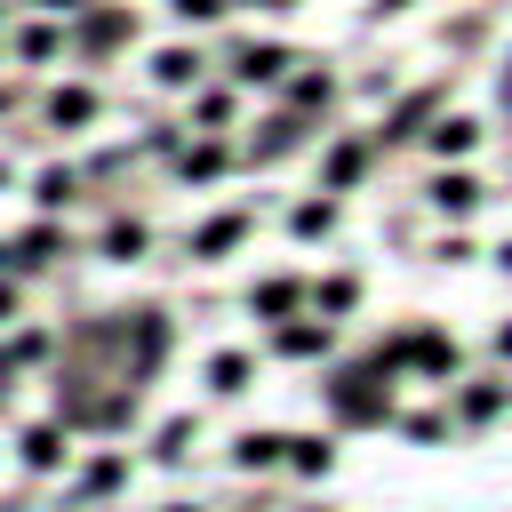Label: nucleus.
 Listing matches in <instances>:
<instances>
[{
  "label": "nucleus",
  "instance_id": "1",
  "mask_svg": "<svg viewBox=\"0 0 512 512\" xmlns=\"http://www.w3.org/2000/svg\"><path fill=\"white\" fill-rule=\"evenodd\" d=\"M136 40V8L128 0H88L80 16H72V32H64V48L80 56V64H104V56H120Z\"/></svg>",
  "mask_w": 512,
  "mask_h": 512
},
{
  "label": "nucleus",
  "instance_id": "2",
  "mask_svg": "<svg viewBox=\"0 0 512 512\" xmlns=\"http://www.w3.org/2000/svg\"><path fill=\"white\" fill-rule=\"evenodd\" d=\"M288 64H296V48H280V40H224V72H232V88H280Z\"/></svg>",
  "mask_w": 512,
  "mask_h": 512
},
{
  "label": "nucleus",
  "instance_id": "3",
  "mask_svg": "<svg viewBox=\"0 0 512 512\" xmlns=\"http://www.w3.org/2000/svg\"><path fill=\"white\" fill-rule=\"evenodd\" d=\"M328 408H336L344 424H384V416H392V400H384L376 368H344V376L328 384Z\"/></svg>",
  "mask_w": 512,
  "mask_h": 512
},
{
  "label": "nucleus",
  "instance_id": "4",
  "mask_svg": "<svg viewBox=\"0 0 512 512\" xmlns=\"http://www.w3.org/2000/svg\"><path fill=\"white\" fill-rule=\"evenodd\" d=\"M280 88H288V112H304V120H312V112H328V104H336V72H328V64H312V56H296V64H288V80H280Z\"/></svg>",
  "mask_w": 512,
  "mask_h": 512
},
{
  "label": "nucleus",
  "instance_id": "5",
  "mask_svg": "<svg viewBox=\"0 0 512 512\" xmlns=\"http://www.w3.org/2000/svg\"><path fill=\"white\" fill-rule=\"evenodd\" d=\"M432 112H440V88H416V96H400V104L384 112V128H376V144H416V136L432 128Z\"/></svg>",
  "mask_w": 512,
  "mask_h": 512
},
{
  "label": "nucleus",
  "instance_id": "6",
  "mask_svg": "<svg viewBox=\"0 0 512 512\" xmlns=\"http://www.w3.org/2000/svg\"><path fill=\"white\" fill-rule=\"evenodd\" d=\"M40 120H48L56 136H80V128L96 120V88H88V80H64V88L40 104Z\"/></svg>",
  "mask_w": 512,
  "mask_h": 512
},
{
  "label": "nucleus",
  "instance_id": "7",
  "mask_svg": "<svg viewBox=\"0 0 512 512\" xmlns=\"http://www.w3.org/2000/svg\"><path fill=\"white\" fill-rule=\"evenodd\" d=\"M424 152H432V160H464V152H480V120H472V112H432Z\"/></svg>",
  "mask_w": 512,
  "mask_h": 512
},
{
  "label": "nucleus",
  "instance_id": "8",
  "mask_svg": "<svg viewBox=\"0 0 512 512\" xmlns=\"http://www.w3.org/2000/svg\"><path fill=\"white\" fill-rule=\"evenodd\" d=\"M200 72H208V56H200L192 40L152 48V88H200Z\"/></svg>",
  "mask_w": 512,
  "mask_h": 512
},
{
  "label": "nucleus",
  "instance_id": "9",
  "mask_svg": "<svg viewBox=\"0 0 512 512\" xmlns=\"http://www.w3.org/2000/svg\"><path fill=\"white\" fill-rule=\"evenodd\" d=\"M480 200H488V184H480L472 168H440V176H432V208H448V216H472Z\"/></svg>",
  "mask_w": 512,
  "mask_h": 512
},
{
  "label": "nucleus",
  "instance_id": "10",
  "mask_svg": "<svg viewBox=\"0 0 512 512\" xmlns=\"http://www.w3.org/2000/svg\"><path fill=\"white\" fill-rule=\"evenodd\" d=\"M8 48H16L24 64H48V56H64V24H56V16H32V24L8 32Z\"/></svg>",
  "mask_w": 512,
  "mask_h": 512
},
{
  "label": "nucleus",
  "instance_id": "11",
  "mask_svg": "<svg viewBox=\"0 0 512 512\" xmlns=\"http://www.w3.org/2000/svg\"><path fill=\"white\" fill-rule=\"evenodd\" d=\"M272 344H280L288 360H320V352L336 344V328H328V320H280V328H272Z\"/></svg>",
  "mask_w": 512,
  "mask_h": 512
},
{
  "label": "nucleus",
  "instance_id": "12",
  "mask_svg": "<svg viewBox=\"0 0 512 512\" xmlns=\"http://www.w3.org/2000/svg\"><path fill=\"white\" fill-rule=\"evenodd\" d=\"M232 112H240V88H192V120H200V136H224Z\"/></svg>",
  "mask_w": 512,
  "mask_h": 512
},
{
  "label": "nucleus",
  "instance_id": "13",
  "mask_svg": "<svg viewBox=\"0 0 512 512\" xmlns=\"http://www.w3.org/2000/svg\"><path fill=\"white\" fill-rule=\"evenodd\" d=\"M224 168H232V144H224V136H200V144L176 160V176H184V184H208V176H224Z\"/></svg>",
  "mask_w": 512,
  "mask_h": 512
},
{
  "label": "nucleus",
  "instance_id": "14",
  "mask_svg": "<svg viewBox=\"0 0 512 512\" xmlns=\"http://www.w3.org/2000/svg\"><path fill=\"white\" fill-rule=\"evenodd\" d=\"M368 176V136H336L328 144V192H344V184H360Z\"/></svg>",
  "mask_w": 512,
  "mask_h": 512
},
{
  "label": "nucleus",
  "instance_id": "15",
  "mask_svg": "<svg viewBox=\"0 0 512 512\" xmlns=\"http://www.w3.org/2000/svg\"><path fill=\"white\" fill-rule=\"evenodd\" d=\"M64 456H72V432H64V424H32V432H24V464H32V472H56Z\"/></svg>",
  "mask_w": 512,
  "mask_h": 512
},
{
  "label": "nucleus",
  "instance_id": "16",
  "mask_svg": "<svg viewBox=\"0 0 512 512\" xmlns=\"http://www.w3.org/2000/svg\"><path fill=\"white\" fill-rule=\"evenodd\" d=\"M240 232H248V216L224 208V216H208V224L192 232V256H224V248H240Z\"/></svg>",
  "mask_w": 512,
  "mask_h": 512
},
{
  "label": "nucleus",
  "instance_id": "17",
  "mask_svg": "<svg viewBox=\"0 0 512 512\" xmlns=\"http://www.w3.org/2000/svg\"><path fill=\"white\" fill-rule=\"evenodd\" d=\"M32 200H40V208H72V200H80V168H64V160L40 168V176H32Z\"/></svg>",
  "mask_w": 512,
  "mask_h": 512
},
{
  "label": "nucleus",
  "instance_id": "18",
  "mask_svg": "<svg viewBox=\"0 0 512 512\" xmlns=\"http://www.w3.org/2000/svg\"><path fill=\"white\" fill-rule=\"evenodd\" d=\"M144 240H152V232H144V224H136V216H112V224H104V240H96V248H104V256H112V264H136V256H144Z\"/></svg>",
  "mask_w": 512,
  "mask_h": 512
},
{
  "label": "nucleus",
  "instance_id": "19",
  "mask_svg": "<svg viewBox=\"0 0 512 512\" xmlns=\"http://www.w3.org/2000/svg\"><path fill=\"white\" fill-rule=\"evenodd\" d=\"M280 456H288L280 432H240V440H232V464H248V472H264V464H280Z\"/></svg>",
  "mask_w": 512,
  "mask_h": 512
},
{
  "label": "nucleus",
  "instance_id": "20",
  "mask_svg": "<svg viewBox=\"0 0 512 512\" xmlns=\"http://www.w3.org/2000/svg\"><path fill=\"white\" fill-rule=\"evenodd\" d=\"M296 296H304V288H296V280H264V288H256V296H248V304H256V312H264V320H288V312H296Z\"/></svg>",
  "mask_w": 512,
  "mask_h": 512
},
{
  "label": "nucleus",
  "instance_id": "21",
  "mask_svg": "<svg viewBox=\"0 0 512 512\" xmlns=\"http://www.w3.org/2000/svg\"><path fill=\"white\" fill-rule=\"evenodd\" d=\"M288 224H296V232H304V240H320V232H328V224H336V200H328V192H320V200H304V208H296V216H288Z\"/></svg>",
  "mask_w": 512,
  "mask_h": 512
},
{
  "label": "nucleus",
  "instance_id": "22",
  "mask_svg": "<svg viewBox=\"0 0 512 512\" xmlns=\"http://www.w3.org/2000/svg\"><path fill=\"white\" fill-rule=\"evenodd\" d=\"M208 384H216V392H240V384H248V352H216V360H208Z\"/></svg>",
  "mask_w": 512,
  "mask_h": 512
},
{
  "label": "nucleus",
  "instance_id": "23",
  "mask_svg": "<svg viewBox=\"0 0 512 512\" xmlns=\"http://www.w3.org/2000/svg\"><path fill=\"white\" fill-rule=\"evenodd\" d=\"M168 8H176V24H224L232 0H168Z\"/></svg>",
  "mask_w": 512,
  "mask_h": 512
},
{
  "label": "nucleus",
  "instance_id": "24",
  "mask_svg": "<svg viewBox=\"0 0 512 512\" xmlns=\"http://www.w3.org/2000/svg\"><path fill=\"white\" fill-rule=\"evenodd\" d=\"M344 304H360V280H352V272H336V280L320 288V312H344Z\"/></svg>",
  "mask_w": 512,
  "mask_h": 512
},
{
  "label": "nucleus",
  "instance_id": "25",
  "mask_svg": "<svg viewBox=\"0 0 512 512\" xmlns=\"http://www.w3.org/2000/svg\"><path fill=\"white\" fill-rule=\"evenodd\" d=\"M288 464L296 472H328V440H288Z\"/></svg>",
  "mask_w": 512,
  "mask_h": 512
},
{
  "label": "nucleus",
  "instance_id": "26",
  "mask_svg": "<svg viewBox=\"0 0 512 512\" xmlns=\"http://www.w3.org/2000/svg\"><path fill=\"white\" fill-rule=\"evenodd\" d=\"M120 472H128V464H120V456H96V464H88V480H80V488H88V496H104V488H120Z\"/></svg>",
  "mask_w": 512,
  "mask_h": 512
},
{
  "label": "nucleus",
  "instance_id": "27",
  "mask_svg": "<svg viewBox=\"0 0 512 512\" xmlns=\"http://www.w3.org/2000/svg\"><path fill=\"white\" fill-rule=\"evenodd\" d=\"M184 440H192V424H184V416H176V424H160V456H168V464L184 456Z\"/></svg>",
  "mask_w": 512,
  "mask_h": 512
},
{
  "label": "nucleus",
  "instance_id": "28",
  "mask_svg": "<svg viewBox=\"0 0 512 512\" xmlns=\"http://www.w3.org/2000/svg\"><path fill=\"white\" fill-rule=\"evenodd\" d=\"M464 416H496V384H472L464 392Z\"/></svg>",
  "mask_w": 512,
  "mask_h": 512
},
{
  "label": "nucleus",
  "instance_id": "29",
  "mask_svg": "<svg viewBox=\"0 0 512 512\" xmlns=\"http://www.w3.org/2000/svg\"><path fill=\"white\" fill-rule=\"evenodd\" d=\"M32 8H40V16H56V24H72V16L88 8V0H32Z\"/></svg>",
  "mask_w": 512,
  "mask_h": 512
},
{
  "label": "nucleus",
  "instance_id": "30",
  "mask_svg": "<svg viewBox=\"0 0 512 512\" xmlns=\"http://www.w3.org/2000/svg\"><path fill=\"white\" fill-rule=\"evenodd\" d=\"M16 304H24V296H16V288H8V280H0V328H8V320H16Z\"/></svg>",
  "mask_w": 512,
  "mask_h": 512
},
{
  "label": "nucleus",
  "instance_id": "31",
  "mask_svg": "<svg viewBox=\"0 0 512 512\" xmlns=\"http://www.w3.org/2000/svg\"><path fill=\"white\" fill-rule=\"evenodd\" d=\"M240 8H296V0H240Z\"/></svg>",
  "mask_w": 512,
  "mask_h": 512
},
{
  "label": "nucleus",
  "instance_id": "32",
  "mask_svg": "<svg viewBox=\"0 0 512 512\" xmlns=\"http://www.w3.org/2000/svg\"><path fill=\"white\" fill-rule=\"evenodd\" d=\"M8 104H16V88H0V112H8Z\"/></svg>",
  "mask_w": 512,
  "mask_h": 512
},
{
  "label": "nucleus",
  "instance_id": "33",
  "mask_svg": "<svg viewBox=\"0 0 512 512\" xmlns=\"http://www.w3.org/2000/svg\"><path fill=\"white\" fill-rule=\"evenodd\" d=\"M376 8H416V0H376Z\"/></svg>",
  "mask_w": 512,
  "mask_h": 512
},
{
  "label": "nucleus",
  "instance_id": "34",
  "mask_svg": "<svg viewBox=\"0 0 512 512\" xmlns=\"http://www.w3.org/2000/svg\"><path fill=\"white\" fill-rule=\"evenodd\" d=\"M504 352H512V328H504Z\"/></svg>",
  "mask_w": 512,
  "mask_h": 512
},
{
  "label": "nucleus",
  "instance_id": "35",
  "mask_svg": "<svg viewBox=\"0 0 512 512\" xmlns=\"http://www.w3.org/2000/svg\"><path fill=\"white\" fill-rule=\"evenodd\" d=\"M168 512H192V504H168Z\"/></svg>",
  "mask_w": 512,
  "mask_h": 512
},
{
  "label": "nucleus",
  "instance_id": "36",
  "mask_svg": "<svg viewBox=\"0 0 512 512\" xmlns=\"http://www.w3.org/2000/svg\"><path fill=\"white\" fill-rule=\"evenodd\" d=\"M0 24H8V8H0Z\"/></svg>",
  "mask_w": 512,
  "mask_h": 512
}]
</instances>
